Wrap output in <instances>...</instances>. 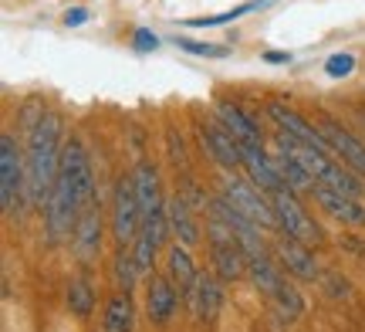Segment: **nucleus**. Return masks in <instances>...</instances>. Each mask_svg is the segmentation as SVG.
Returning a JSON list of instances; mask_svg holds the SVG:
<instances>
[{"instance_id": "20e7f679", "label": "nucleus", "mask_w": 365, "mask_h": 332, "mask_svg": "<svg viewBox=\"0 0 365 332\" xmlns=\"http://www.w3.org/2000/svg\"><path fill=\"white\" fill-rule=\"evenodd\" d=\"M271 203H274V213H277V231H281V234L301 241V244H308V248H312V244H318L322 231H318L314 217L308 213V207L301 203L298 193H294L291 186H284V190L271 193Z\"/></svg>"}, {"instance_id": "b1692460", "label": "nucleus", "mask_w": 365, "mask_h": 332, "mask_svg": "<svg viewBox=\"0 0 365 332\" xmlns=\"http://www.w3.org/2000/svg\"><path fill=\"white\" fill-rule=\"evenodd\" d=\"M274 163H277V170H281L284 186H291L294 193H314V190H318V180L304 170V163H301V160H294V156H287V153H281V149H277Z\"/></svg>"}, {"instance_id": "7ed1b4c3", "label": "nucleus", "mask_w": 365, "mask_h": 332, "mask_svg": "<svg viewBox=\"0 0 365 332\" xmlns=\"http://www.w3.org/2000/svg\"><path fill=\"white\" fill-rule=\"evenodd\" d=\"M112 241L118 248H125L132 241L139 238L143 231V203H139V193H135V180L129 176H118L115 193H112Z\"/></svg>"}, {"instance_id": "5701e85b", "label": "nucleus", "mask_w": 365, "mask_h": 332, "mask_svg": "<svg viewBox=\"0 0 365 332\" xmlns=\"http://www.w3.org/2000/svg\"><path fill=\"white\" fill-rule=\"evenodd\" d=\"M247 278L254 281V288L261 295H267V298H274L277 295V288L284 285V275H281V268L274 265L267 254H254L247 265Z\"/></svg>"}, {"instance_id": "2eb2a0df", "label": "nucleus", "mask_w": 365, "mask_h": 332, "mask_svg": "<svg viewBox=\"0 0 365 332\" xmlns=\"http://www.w3.org/2000/svg\"><path fill=\"white\" fill-rule=\"evenodd\" d=\"M274 251H277L281 268H287V275H294V278H301V281H314V278H318V265H314L308 244H301V241L281 234V241L274 244Z\"/></svg>"}, {"instance_id": "a211bd4d", "label": "nucleus", "mask_w": 365, "mask_h": 332, "mask_svg": "<svg viewBox=\"0 0 365 332\" xmlns=\"http://www.w3.org/2000/svg\"><path fill=\"white\" fill-rule=\"evenodd\" d=\"M166 275L173 278V285L180 288L182 298H190L196 288V281H200V271H196V261H193V254H190V248L186 244H173L170 254H166Z\"/></svg>"}, {"instance_id": "0eeeda50", "label": "nucleus", "mask_w": 365, "mask_h": 332, "mask_svg": "<svg viewBox=\"0 0 365 332\" xmlns=\"http://www.w3.org/2000/svg\"><path fill=\"white\" fill-rule=\"evenodd\" d=\"M267 116H271L274 126H277L281 133H287L291 139H298L304 146H314V149H322V153H331V156H335V149L328 143V136L322 133V126L308 122L298 109H291V106H284V102L274 99V102H267Z\"/></svg>"}, {"instance_id": "c85d7f7f", "label": "nucleus", "mask_w": 365, "mask_h": 332, "mask_svg": "<svg viewBox=\"0 0 365 332\" xmlns=\"http://www.w3.org/2000/svg\"><path fill=\"white\" fill-rule=\"evenodd\" d=\"M274 306H277V316L287 319V322H294L301 312H304V302H301L298 288H294V285H287V278H284V285L277 288V295H274Z\"/></svg>"}, {"instance_id": "bb28decb", "label": "nucleus", "mask_w": 365, "mask_h": 332, "mask_svg": "<svg viewBox=\"0 0 365 332\" xmlns=\"http://www.w3.org/2000/svg\"><path fill=\"white\" fill-rule=\"evenodd\" d=\"M129 248H132V258H135L139 271H143V275H153V271H156V254H159L156 238H153L149 231H139V238L132 241Z\"/></svg>"}, {"instance_id": "a878e982", "label": "nucleus", "mask_w": 365, "mask_h": 332, "mask_svg": "<svg viewBox=\"0 0 365 332\" xmlns=\"http://www.w3.org/2000/svg\"><path fill=\"white\" fill-rule=\"evenodd\" d=\"M139 275H143V271H139V265H135L132 251L118 248L115 261H112V278H115V288H122V292H132V288H135V278H139Z\"/></svg>"}, {"instance_id": "412c9836", "label": "nucleus", "mask_w": 365, "mask_h": 332, "mask_svg": "<svg viewBox=\"0 0 365 332\" xmlns=\"http://www.w3.org/2000/svg\"><path fill=\"white\" fill-rule=\"evenodd\" d=\"M186 302H190V308H193V316L200 322H213L217 319V312H220V302H223V292H220V285H217V278L200 275L193 295H190Z\"/></svg>"}, {"instance_id": "423d86ee", "label": "nucleus", "mask_w": 365, "mask_h": 332, "mask_svg": "<svg viewBox=\"0 0 365 332\" xmlns=\"http://www.w3.org/2000/svg\"><path fill=\"white\" fill-rule=\"evenodd\" d=\"M81 211H85V207H81V200L75 197V190L58 176L51 197L44 203V231H48V241H51V244H61L65 238H71Z\"/></svg>"}, {"instance_id": "6ab92c4d", "label": "nucleus", "mask_w": 365, "mask_h": 332, "mask_svg": "<svg viewBox=\"0 0 365 332\" xmlns=\"http://www.w3.org/2000/svg\"><path fill=\"white\" fill-rule=\"evenodd\" d=\"M217 119H220L223 126H227V129L237 136V143H254V146H264L257 122L250 119V116L240 106H234V102L220 99V102H217Z\"/></svg>"}, {"instance_id": "f3484780", "label": "nucleus", "mask_w": 365, "mask_h": 332, "mask_svg": "<svg viewBox=\"0 0 365 332\" xmlns=\"http://www.w3.org/2000/svg\"><path fill=\"white\" fill-rule=\"evenodd\" d=\"M210 261L217 268V278L223 281H240L247 275V265H250L247 251L237 241H230V244H210Z\"/></svg>"}, {"instance_id": "dca6fc26", "label": "nucleus", "mask_w": 365, "mask_h": 332, "mask_svg": "<svg viewBox=\"0 0 365 332\" xmlns=\"http://www.w3.org/2000/svg\"><path fill=\"white\" fill-rule=\"evenodd\" d=\"M166 217H170V231L173 238L180 241V244H186V248H196L200 244V221H196L193 207H190V200L182 197V193H176L173 200H166Z\"/></svg>"}, {"instance_id": "473e14b6", "label": "nucleus", "mask_w": 365, "mask_h": 332, "mask_svg": "<svg viewBox=\"0 0 365 332\" xmlns=\"http://www.w3.org/2000/svg\"><path fill=\"white\" fill-rule=\"evenodd\" d=\"M156 48H159L156 34L145 31V27H139V31H135V51H156Z\"/></svg>"}, {"instance_id": "ddd939ff", "label": "nucleus", "mask_w": 365, "mask_h": 332, "mask_svg": "<svg viewBox=\"0 0 365 332\" xmlns=\"http://www.w3.org/2000/svg\"><path fill=\"white\" fill-rule=\"evenodd\" d=\"M314 203L322 207V213H328L331 221H339L345 227H365V207L359 203V197H349V193H339L331 186H322L314 190Z\"/></svg>"}, {"instance_id": "9d476101", "label": "nucleus", "mask_w": 365, "mask_h": 332, "mask_svg": "<svg viewBox=\"0 0 365 332\" xmlns=\"http://www.w3.org/2000/svg\"><path fill=\"white\" fill-rule=\"evenodd\" d=\"M71 251L85 265H91L102 254V207H98V200L81 211L78 224H75V234H71Z\"/></svg>"}, {"instance_id": "9b49d317", "label": "nucleus", "mask_w": 365, "mask_h": 332, "mask_svg": "<svg viewBox=\"0 0 365 332\" xmlns=\"http://www.w3.org/2000/svg\"><path fill=\"white\" fill-rule=\"evenodd\" d=\"M180 306V288L173 285L170 275H149V285H145V312H149V322L153 326H170L173 312Z\"/></svg>"}, {"instance_id": "7c9ffc66", "label": "nucleus", "mask_w": 365, "mask_h": 332, "mask_svg": "<svg viewBox=\"0 0 365 332\" xmlns=\"http://www.w3.org/2000/svg\"><path fill=\"white\" fill-rule=\"evenodd\" d=\"M176 48L186 54H196V58H223L227 54L223 44H203V41H190V38H176Z\"/></svg>"}, {"instance_id": "f8f14e48", "label": "nucleus", "mask_w": 365, "mask_h": 332, "mask_svg": "<svg viewBox=\"0 0 365 332\" xmlns=\"http://www.w3.org/2000/svg\"><path fill=\"white\" fill-rule=\"evenodd\" d=\"M240 156H244V170H247V180L261 186L264 193H277L284 190V180H281V170L274 156H267L264 146H254V143H240Z\"/></svg>"}, {"instance_id": "1a4fd4ad", "label": "nucleus", "mask_w": 365, "mask_h": 332, "mask_svg": "<svg viewBox=\"0 0 365 332\" xmlns=\"http://www.w3.org/2000/svg\"><path fill=\"white\" fill-rule=\"evenodd\" d=\"M196 133H200V143H203V149L210 153V160H217L223 170H237V166H244L240 143H237V136L230 133L220 119H203L200 126H196Z\"/></svg>"}, {"instance_id": "2f4dec72", "label": "nucleus", "mask_w": 365, "mask_h": 332, "mask_svg": "<svg viewBox=\"0 0 365 332\" xmlns=\"http://www.w3.org/2000/svg\"><path fill=\"white\" fill-rule=\"evenodd\" d=\"M352 68H355V58L349 51H339V54H331L325 61V75L328 79H349L352 75Z\"/></svg>"}, {"instance_id": "393cba45", "label": "nucleus", "mask_w": 365, "mask_h": 332, "mask_svg": "<svg viewBox=\"0 0 365 332\" xmlns=\"http://www.w3.org/2000/svg\"><path fill=\"white\" fill-rule=\"evenodd\" d=\"M65 302L71 308V316H78V319H88L91 308H95V288H91V281L85 278H71L65 292Z\"/></svg>"}, {"instance_id": "cd10ccee", "label": "nucleus", "mask_w": 365, "mask_h": 332, "mask_svg": "<svg viewBox=\"0 0 365 332\" xmlns=\"http://www.w3.org/2000/svg\"><path fill=\"white\" fill-rule=\"evenodd\" d=\"M264 4H271V0H250V4H240V7H234V11L210 14V17H193V21H182V24L186 27H220V24L237 21V17H244V14H250V11H257V7H264Z\"/></svg>"}, {"instance_id": "39448f33", "label": "nucleus", "mask_w": 365, "mask_h": 332, "mask_svg": "<svg viewBox=\"0 0 365 332\" xmlns=\"http://www.w3.org/2000/svg\"><path fill=\"white\" fill-rule=\"evenodd\" d=\"M220 193L230 203H234L237 211L244 213L247 221L261 227H277V213H274V203H271V193H264L261 186L254 183V180H240V176H227L220 186Z\"/></svg>"}, {"instance_id": "6e6552de", "label": "nucleus", "mask_w": 365, "mask_h": 332, "mask_svg": "<svg viewBox=\"0 0 365 332\" xmlns=\"http://www.w3.org/2000/svg\"><path fill=\"white\" fill-rule=\"evenodd\" d=\"M58 176H61L71 190H75V197L81 200V207L95 203V173H91V160H88V153H85V146H81L78 139L65 143V153H61V170H58Z\"/></svg>"}, {"instance_id": "f257e3e1", "label": "nucleus", "mask_w": 365, "mask_h": 332, "mask_svg": "<svg viewBox=\"0 0 365 332\" xmlns=\"http://www.w3.org/2000/svg\"><path fill=\"white\" fill-rule=\"evenodd\" d=\"M61 136H65V119L48 109V116L38 122V129L27 136V200L44 207L51 197L54 183H58V170H61Z\"/></svg>"}, {"instance_id": "72a5a7b5", "label": "nucleus", "mask_w": 365, "mask_h": 332, "mask_svg": "<svg viewBox=\"0 0 365 332\" xmlns=\"http://www.w3.org/2000/svg\"><path fill=\"white\" fill-rule=\"evenodd\" d=\"M85 21H88V11H85V7H71V11L65 14V24L68 27H81Z\"/></svg>"}, {"instance_id": "4468645a", "label": "nucleus", "mask_w": 365, "mask_h": 332, "mask_svg": "<svg viewBox=\"0 0 365 332\" xmlns=\"http://www.w3.org/2000/svg\"><path fill=\"white\" fill-rule=\"evenodd\" d=\"M322 133L328 136V143L335 149V156H339L345 166H352L355 173H362L365 176V143L359 139L355 133H349L339 119H322Z\"/></svg>"}, {"instance_id": "c756f323", "label": "nucleus", "mask_w": 365, "mask_h": 332, "mask_svg": "<svg viewBox=\"0 0 365 332\" xmlns=\"http://www.w3.org/2000/svg\"><path fill=\"white\" fill-rule=\"evenodd\" d=\"M48 116V109H44V102L41 99H27L24 106H21V116H17V129H21V136H31L34 129H38V122Z\"/></svg>"}, {"instance_id": "f03ea898", "label": "nucleus", "mask_w": 365, "mask_h": 332, "mask_svg": "<svg viewBox=\"0 0 365 332\" xmlns=\"http://www.w3.org/2000/svg\"><path fill=\"white\" fill-rule=\"evenodd\" d=\"M27 193V156L14 133H0V203L7 217H17L21 197Z\"/></svg>"}, {"instance_id": "aec40b11", "label": "nucleus", "mask_w": 365, "mask_h": 332, "mask_svg": "<svg viewBox=\"0 0 365 332\" xmlns=\"http://www.w3.org/2000/svg\"><path fill=\"white\" fill-rule=\"evenodd\" d=\"M132 180H135V193H139V203H143V217H149V213H156L166 207V203H163V190H159V170L149 160L135 163Z\"/></svg>"}, {"instance_id": "4be33fe9", "label": "nucleus", "mask_w": 365, "mask_h": 332, "mask_svg": "<svg viewBox=\"0 0 365 332\" xmlns=\"http://www.w3.org/2000/svg\"><path fill=\"white\" fill-rule=\"evenodd\" d=\"M135 326V306H132V295L118 288L108 306H105V316H102V329L105 332H132Z\"/></svg>"}, {"instance_id": "f704fd0d", "label": "nucleus", "mask_w": 365, "mask_h": 332, "mask_svg": "<svg viewBox=\"0 0 365 332\" xmlns=\"http://www.w3.org/2000/svg\"><path fill=\"white\" fill-rule=\"evenodd\" d=\"M264 61H271V65H287V61H291V54L287 51H267L264 54Z\"/></svg>"}]
</instances>
